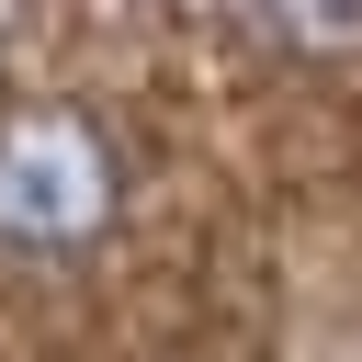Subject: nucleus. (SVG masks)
Returning a JSON list of instances; mask_svg holds the SVG:
<instances>
[{
  "instance_id": "2",
  "label": "nucleus",
  "mask_w": 362,
  "mask_h": 362,
  "mask_svg": "<svg viewBox=\"0 0 362 362\" xmlns=\"http://www.w3.org/2000/svg\"><path fill=\"white\" fill-rule=\"evenodd\" d=\"M249 23L305 68H351L362 57V0H249Z\"/></svg>"
},
{
  "instance_id": "1",
  "label": "nucleus",
  "mask_w": 362,
  "mask_h": 362,
  "mask_svg": "<svg viewBox=\"0 0 362 362\" xmlns=\"http://www.w3.org/2000/svg\"><path fill=\"white\" fill-rule=\"evenodd\" d=\"M124 226V147L79 102L0 113V272H68Z\"/></svg>"
}]
</instances>
